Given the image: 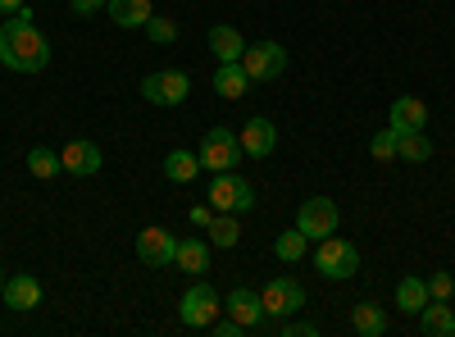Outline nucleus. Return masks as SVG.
<instances>
[{"instance_id": "11", "label": "nucleus", "mask_w": 455, "mask_h": 337, "mask_svg": "<svg viewBox=\"0 0 455 337\" xmlns=\"http://www.w3.org/2000/svg\"><path fill=\"white\" fill-rule=\"evenodd\" d=\"M237 141H242V156H246V160H269V156L278 151V128H274V119L255 115V119L242 124Z\"/></svg>"}, {"instance_id": "10", "label": "nucleus", "mask_w": 455, "mask_h": 337, "mask_svg": "<svg viewBox=\"0 0 455 337\" xmlns=\"http://www.w3.org/2000/svg\"><path fill=\"white\" fill-rule=\"evenodd\" d=\"M178 255V237L169 229H160V223H150V229L137 233V260L146 269H169Z\"/></svg>"}, {"instance_id": "25", "label": "nucleus", "mask_w": 455, "mask_h": 337, "mask_svg": "<svg viewBox=\"0 0 455 337\" xmlns=\"http://www.w3.org/2000/svg\"><path fill=\"white\" fill-rule=\"evenodd\" d=\"M396 160H410V164L433 160V141L424 132H396Z\"/></svg>"}, {"instance_id": "17", "label": "nucleus", "mask_w": 455, "mask_h": 337, "mask_svg": "<svg viewBox=\"0 0 455 337\" xmlns=\"http://www.w3.org/2000/svg\"><path fill=\"white\" fill-rule=\"evenodd\" d=\"M210 51H214L219 64H233V60L246 55V42H242V32L233 23H214L210 28Z\"/></svg>"}, {"instance_id": "14", "label": "nucleus", "mask_w": 455, "mask_h": 337, "mask_svg": "<svg viewBox=\"0 0 455 337\" xmlns=\"http://www.w3.org/2000/svg\"><path fill=\"white\" fill-rule=\"evenodd\" d=\"M228 319H237L242 328H259L264 324V296L251 287H233L228 292Z\"/></svg>"}, {"instance_id": "16", "label": "nucleus", "mask_w": 455, "mask_h": 337, "mask_svg": "<svg viewBox=\"0 0 455 337\" xmlns=\"http://www.w3.org/2000/svg\"><path fill=\"white\" fill-rule=\"evenodd\" d=\"M173 269H182L187 278H201V274L210 269V242H201V237H178Z\"/></svg>"}, {"instance_id": "18", "label": "nucleus", "mask_w": 455, "mask_h": 337, "mask_svg": "<svg viewBox=\"0 0 455 337\" xmlns=\"http://www.w3.org/2000/svg\"><path fill=\"white\" fill-rule=\"evenodd\" d=\"M214 92H219L223 100H242V96L251 92V73L242 68V60L219 64V68H214Z\"/></svg>"}, {"instance_id": "12", "label": "nucleus", "mask_w": 455, "mask_h": 337, "mask_svg": "<svg viewBox=\"0 0 455 337\" xmlns=\"http://www.w3.org/2000/svg\"><path fill=\"white\" fill-rule=\"evenodd\" d=\"M60 160H64V173H73V178H96V173H100V164H105L100 146H96V141H87V137L68 141L64 151H60Z\"/></svg>"}, {"instance_id": "9", "label": "nucleus", "mask_w": 455, "mask_h": 337, "mask_svg": "<svg viewBox=\"0 0 455 337\" xmlns=\"http://www.w3.org/2000/svg\"><path fill=\"white\" fill-rule=\"evenodd\" d=\"M242 68L251 73V83H274L287 73V51L278 42H255V46H246Z\"/></svg>"}, {"instance_id": "23", "label": "nucleus", "mask_w": 455, "mask_h": 337, "mask_svg": "<svg viewBox=\"0 0 455 337\" xmlns=\"http://www.w3.org/2000/svg\"><path fill=\"white\" fill-rule=\"evenodd\" d=\"M428 301H433V296H428V278H414V274H410V278L396 283V306H401L405 315H419Z\"/></svg>"}, {"instance_id": "13", "label": "nucleus", "mask_w": 455, "mask_h": 337, "mask_svg": "<svg viewBox=\"0 0 455 337\" xmlns=\"http://www.w3.org/2000/svg\"><path fill=\"white\" fill-rule=\"evenodd\" d=\"M0 301L19 315H28V310L42 306V283H36V274H14V278H5V296H0Z\"/></svg>"}, {"instance_id": "2", "label": "nucleus", "mask_w": 455, "mask_h": 337, "mask_svg": "<svg viewBox=\"0 0 455 337\" xmlns=\"http://www.w3.org/2000/svg\"><path fill=\"white\" fill-rule=\"evenodd\" d=\"M187 96H192V78H187L182 68H156L141 78V100H150V105L178 109Z\"/></svg>"}, {"instance_id": "21", "label": "nucleus", "mask_w": 455, "mask_h": 337, "mask_svg": "<svg viewBox=\"0 0 455 337\" xmlns=\"http://www.w3.org/2000/svg\"><path fill=\"white\" fill-rule=\"evenodd\" d=\"M419 333H424V337H451V333H455L451 306H446V301H428V306L419 310Z\"/></svg>"}, {"instance_id": "36", "label": "nucleus", "mask_w": 455, "mask_h": 337, "mask_svg": "<svg viewBox=\"0 0 455 337\" xmlns=\"http://www.w3.org/2000/svg\"><path fill=\"white\" fill-rule=\"evenodd\" d=\"M0 296H5V269H0Z\"/></svg>"}, {"instance_id": "35", "label": "nucleus", "mask_w": 455, "mask_h": 337, "mask_svg": "<svg viewBox=\"0 0 455 337\" xmlns=\"http://www.w3.org/2000/svg\"><path fill=\"white\" fill-rule=\"evenodd\" d=\"M28 0H0V14H14V10H23Z\"/></svg>"}, {"instance_id": "20", "label": "nucleus", "mask_w": 455, "mask_h": 337, "mask_svg": "<svg viewBox=\"0 0 455 337\" xmlns=\"http://www.w3.org/2000/svg\"><path fill=\"white\" fill-rule=\"evenodd\" d=\"M105 14L119 23V28H146L156 10H150V0H109Z\"/></svg>"}, {"instance_id": "30", "label": "nucleus", "mask_w": 455, "mask_h": 337, "mask_svg": "<svg viewBox=\"0 0 455 337\" xmlns=\"http://www.w3.org/2000/svg\"><path fill=\"white\" fill-rule=\"evenodd\" d=\"M428 296H433V301H451V296H455V278H451L446 269H437V274L428 278Z\"/></svg>"}, {"instance_id": "15", "label": "nucleus", "mask_w": 455, "mask_h": 337, "mask_svg": "<svg viewBox=\"0 0 455 337\" xmlns=\"http://www.w3.org/2000/svg\"><path fill=\"white\" fill-rule=\"evenodd\" d=\"M424 124H428V105H424L419 96H401V100H392L387 128H396V132H424Z\"/></svg>"}, {"instance_id": "28", "label": "nucleus", "mask_w": 455, "mask_h": 337, "mask_svg": "<svg viewBox=\"0 0 455 337\" xmlns=\"http://www.w3.org/2000/svg\"><path fill=\"white\" fill-rule=\"evenodd\" d=\"M141 32H146L156 46H173V42H178V23H173L169 14H150V23H146Z\"/></svg>"}, {"instance_id": "7", "label": "nucleus", "mask_w": 455, "mask_h": 337, "mask_svg": "<svg viewBox=\"0 0 455 337\" xmlns=\"http://www.w3.org/2000/svg\"><path fill=\"white\" fill-rule=\"evenodd\" d=\"M337 201L332 197H306L300 201V214H296V229L306 233L310 242H323V237H332L337 233Z\"/></svg>"}, {"instance_id": "32", "label": "nucleus", "mask_w": 455, "mask_h": 337, "mask_svg": "<svg viewBox=\"0 0 455 337\" xmlns=\"http://www.w3.org/2000/svg\"><path fill=\"white\" fill-rule=\"evenodd\" d=\"M109 5V0H73V14H78V19H92V14H100Z\"/></svg>"}, {"instance_id": "19", "label": "nucleus", "mask_w": 455, "mask_h": 337, "mask_svg": "<svg viewBox=\"0 0 455 337\" xmlns=\"http://www.w3.org/2000/svg\"><path fill=\"white\" fill-rule=\"evenodd\" d=\"M164 178L178 187H192L201 178V156L196 151H169L164 156Z\"/></svg>"}, {"instance_id": "29", "label": "nucleus", "mask_w": 455, "mask_h": 337, "mask_svg": "<svg viewBox=\"0 0 455 337\" xmlns=\"http://www.w3.org/2000/svg\"><path fill=\"white\" fill-rule=\"evenodd\" d=\"M369 156H373V160H396V128L373 132V141H369Z\"/></svg>"}, {"instance_id": "34", "label": "nucleus", "mask_w": 455, "mask_h": 337, "mask_svg": "<svg viewBox=\"0 0 455 337\" xmlns=\"http://www.w3.org/2000/svg\"><path fill=\"white\" fill-rule=\"evenodd\" d=\"M283 333H291V337H319V324L300 319V324H283Z\"/></svg>"}, {"instance_id": "24", "label": "nucleus", "mask_w": 455, "mask_h": 337, "mask_svg": "<svg viewBox=\"0 0 455 337\" xmlns=\"http://www.w3.org/2000/svg\"><path fill=\"white\" fill-rule=\"evenodd\" d=\"M28 173L32 178H60L64 173V160H60V151H51V146H32L28 151Z\"/></svg>"}, {"instance_id": "33", "label": "nucleus", "mask_w": 455, "mask_h": 337, "mask_svg": "<svg viewBox=\"0 0 455 337\" xmlns=\"http://www.w3.org/2000/svg\"><path fill=\"white\" fill-rule=\"evenodd\" d=\"M210 328H214V333H219V337H242V333H251V328H242V324H237V319H214V324H210Z\"/></svg>"}, {"instance_id": "5", "label": "nucleus", "mask_w": 455, "mask_h": 337, "mask_svg": "<svg viewBox=\"0 0 455 337\" xmlns=\"http://www.w3.org/2000/svg\"><path fill=\"white\" fill-rule=\"evenodd\" d=\"M196 156H201V169H210V173H228V169H237L246 160L237 132H228V128H210L201 137V151Z\"/></svg>"}, {"instance_id": "3", "label": "nucleus", "mask_w": 455, "mask_h": 337, "mask_svg": "<svg viewBox=\"0 0 455 337\" xmlns=\"http://www.w3.org/2000/svg\"><path fill=\"white\" fill-rule=\"evenodd\" d=\"M210 205H214L219 214H246V210H255V187H251L237 169L214 173V182H210Z\"/></svg>"}, {"instance_id": "27", "label": "nucleus", "mask_w": 455, "mask_h": 337, "mask_svg": "<svg viewBox=\"0 0 455 337\" xmlns=\"http://www.w3.org/2000/svg\"><path fill=\"white\" fill-rule=\"evenodd\" d=\"M210 242L223 246V251H233V246L242 242V223H237V214H214V223H210Z\"/></svg>"}, {"instance_id": "22", "label": "nucleus", "mask_w": 455, "mask_h": 337, "mask_svg": "<svg viewBox=\"0 0 455 337\" xmlns=\"http://www.w3.org/2000/svg\"><path fill=\"white\" fill-rule=\"evenodd\" d=\"M351 328H355L360 337H383V333H387V315H383V306H373V301L351 306Z\"/></svg>"}, {"instance_id": "6", "label": "nucleus", "mask_w": 455, "mask_h": 337, "mask_svg": "<svg viewBox=\"0 0 455 337\" xmlns=\"http://www.w3.org/2000/svg\"><path fill=\"white\" fill-rule=\"evenodd\" d=\"M219 310H223V301H219V292L210 287V283H192L182 292V301H178V319L187 324V328H210L214 319H219Z\"/></svg>"}, {"instance_id": "26", "label": "nucleus", "mask_w": 455, "mask_h": 337, "mask_svg": "<svg viewBox=\"0 0 455 337\" xmlns=\"http://www.w3.org/2000/svg\"><path fill=\"white\" fill-rule=\"evenodd\" d=\"M306 251H310V237L300 233V229H287V233H278V242H274V255L283 260V265H296Z\"/></svg>"}, {"instance_id": "31", "label": "nucleus", "mask_w": 455, "mask_h": 337, "mask_svg": "<svg viewBox=\"0 0 455 337\" xmlns=\"http://www.w3.org/2000/svg\"><path fill=\"white\" fill-rule=\"evenodd\" d=\"M214 214H219V210H214L210 201H205V205H192V229H210Z\"/></svg>"}, {"instance_id": "4", "label": "nucleus", "mask_w": 455, "mask_h": 337, "mask_svg": "<svg viewBox=\"0 0 455 337\" xmlns=\"http://www.w3.org/2000/svg\"><path fill=\"white\" fill-rule=\"evenodd\" d=\"M315 269H319L323 278H332V283H347V278L360 274V251L332 233V237H323L319 251H315Z\"/></svg>"}, {"instance_id": "1", "label": "nucleus", "mask_w": 455, "mask_h": 337, "mask_svg": "<svg viewBox=\"0 0 455 337\" xmlns=\"http://www.w3.org/2000/svg\"><path fill=\"white\" fill-rule=\"evenodd\" d=\"M0 64L14 68V73H42L51 64V42L36 32V19L32 10H14L0 28Z\"/></svg>"}, {"instance_id": "8", "label": "nucleus", "mask_w": 455, "mask_h": 337, "mask_svg": "<svg viewBox=\"0 0 455 337\" xmlns=\"http://www.w3.org/2000/svg\"><path fill=\"white\" fill-rule=\"evenodd\" d=\"M264 319H291L300 315V306H306V287H300L296 278H274V283H264Z\"/></svg>"}]
</instances>
